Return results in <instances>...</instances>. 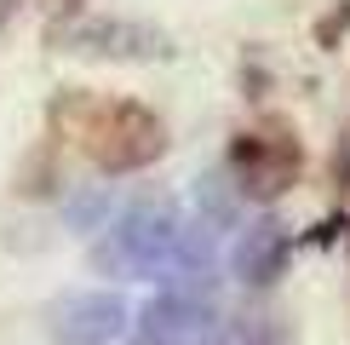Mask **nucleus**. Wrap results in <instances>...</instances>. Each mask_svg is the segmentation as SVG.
Here are the masks:
<instances>
[{
    "label": "nucleus",
    "instance_id": "1",
    "mask_svg": "<svg viewBox=\"0 0 350 345\" xmlns=\"http://www.w3.org/2000/svg\"><path fill=\"white\" fill-rule=\"evenodd\" d=\"M46 144L52 150L75 144L104 179H126V172H144L167 155V121L138 98H104L86 86H64L46 104Z\"/></svg>",
    "mask_w": 350,
    "mask_h": 345
},
{
    "label": "nucleus",
    "instance_id": "2",
    "mask_svg": "<svg viewBox=\"0 0 350 345\" xmlns=\"http://www.w3.org/2000/svg\"><path fill=\"white\" fill-rule=\"evenodd\" d=\"M178 207L167 196H144L121 207L92 242V270L98 277H167L172 248H178Z\"/></svg>",
    "mask_w": 350,
    "mask_h": 345
},
{
    "label": "nucleus",
    "instance_id": "3",
    "mask_svg": "<svg viewBox=\"0 0 350 345\" xmlns=\"http://www.w3.org/2000/svg\"><path fill=\"white\" fill-rule=\"evenodd\" d=\"M224 172H230V184H236L241 201L275 207V201L299 184V172H304V144H299V133H293V121L265 115V121L241 127V133L230 138Z\"/></svg>",
    "mask_w": 350,
    "mask_h": 345
},
{
    "label": "nucleus",
    "instance_id": "4",
    "mask_svg": "<svg viewBox=\"0 0 350 345\" xmlns=\"http://www.w3.org/2000/svg\"><path fill=\"white\" fill-rule=\"evenodd\" d=\"M52 52H75V58H104V64H167L172 35L144 18H75L69 29L46 35Z\"/></svg>",
    "mask_w": 350,
    "mask_h": 345
},
{
    "label": "nucleus",
    "instance_id": "5",
    "mask_svg": "<svg viewBox=\"0 0 350 345\" xmlns=\"http://www.w3.org/2000/svg\"><path fill=\"white\" fill-rule=\"evenodd\" d=\"M126 299L115 288H86V294H64L57 305L46 311V334L52 345H115L126 340Z\"/></svg>",
    "mask_w": 350,
    "mask_h": 345
},
{
    "label": "nucleus",
    "instance_id": "6",
    "mask_svg": "<svg viewBox=\"0 0 350 345\" xmlns=\"http://www.w3.org/2000/svg\"><path fill=\"white\" fill-rule=\"evenodd\" d=\"M218 334V305L196 294H161L138 311V322H126V345H207Z\"/></svg>",
    "mask_w": 350,
    "mask_h": 345
},
{
    "label": "nucleus",
    "instance_id": "7",
    "mask_svg": "<svg viewBox=\"0 0 350 345\" xmlns=\"http://www.w3.org/2000/svg\"><path fill=\"white\" fill-rule=\"evenodd\" d=\"M293 259V230H287L275 213H258L253 225H241L236 248H230V270H236L241 288H270Z\"/></svg>",
    "mask_w": 350,
    "mask_h": 345
},
{
    "label": "nucleus",
    "instance_id": "8",
    "mask_svg": "<svg viewBox=\"0 0 350 345\" xmlns=\"http://www.w3.org/2000/svg\"><path fill=\"white\" fill-rule=\"evenodd\" d=\"M196 219L207 225V230H241V196H236V184H230V172L224 167H213V172H201L196 179Z\"/></svg>",
    "mask_w": 350,
    "mask_h": 345
},
{
    "label": "nucleus",
    "instance_id": "9",
    "mask_svg": "<svg viewBox=\"0 0 350 345\" xmlns=\"http://www.w3.org/2000/svg\"><path fill=\"white\" fill-rule=\"evenodd\" d=\"M115 213V184H81V190L64 196V225L81 230V236H98Z\"/></svg>",
    "mask_w": 350,
    "mask_h": 345
},
{
    "label": "nucleus",
    "instance_id": "10",
    "mask_svg": "<svg viewBox=\"0 0 350 345\" xmlns=\"http://www.w3.org/2000/svg\"><path fill=\"white\" fill-rule=\"evenodd\" d=\"M57 184H64V179H57V150H52V144H40V150L23 162V172H18V190L23 196H52Z\"/></svg>",
    "mask_w": 350,
    "mask_h": 345
},
{
    "label": "nucleus",
    "instance_id": "11",
    "mask_svg": "<svg viewBox=\"0 0 350 345\" xmlns=\"http://www.w3.org/2000/svg\"><path fill=\"white\" fill-rule=\"evenodd\" d=\"M350 35V0H339V6H327L322 18H316V29H310V40L322 52H339V40Z\"/></svg>",
    "mask_w": 350,
    "mask_h": 345
},
{
    "label": "nucleus",
    "instance_id": "12",
    "mask_svg": "<svg viewBox=\"0 0 350 345\" xmlns=\"http://www.w3.org/2000/svg\"><path fill=\"white\" fill-rule=\"evenodd\" d=\"M75 18H86V0H57V6H52V23H46V35H57V29H69Z\"/></svg>",
    "mask_w": 350,
    "mask_h": 345
},
{
    "label": "nucleus",
    "instance_id": "13",
    "mask_svg": "<svg viewBox=\"0 0 350 345\" xmlns=\"http://www.w3.org/2000/svg\"><path fill=\"white\" fill-rule=\"evenodd\" d=\"M345 230H350V213H339V219H322V225L310 230V242H316V248H327V242H339Z\"/></svg>",
    "mask_w": 350,
    "mask_h": 345
},
{
    "label": "nucleus",
    "instance_id": "14",
    "mask_svg": "<svg viewBox=\"0 0 350 345\" xmlns=\"http://www.w3.org/2000/svg\"><path fill=\"white\" fill-rule=\"evenodd\" d=\"M253 345H293V340H287V328H282V322H270V316H265V322L253 328Z\"/></svg>",
    "mask_w": 350,
    "mask_h": 345
},
{
    "label": "nucleus",
    "instance_id": "15",
    "mask_svg": "<svg viewBox=\"0 0 350 345\" xmlns=\"http://www.w3.org/2000/svg\"><path fill=\"white\" fill-rule=\"evenodd\" d=\"M333 184H350V133H345L339 150H333Z\"/></svg>",
    "mask_w": 350,
    "mask_h": 345
},
{
    "label": "nucleus",
    "instance_id": "16",
    "mask_svg": "<svg viewBox=\"0 0 350 345\" xmlns=\"http://www.w3.org/2000/svg\"><path fill=\"white\" fill-rule=\"evenodd\" d=\"M18 12H23V0H0V29L18 23Z\"/></svg>",
    "mask_w": 350,
    "mask_h": 345
}]
</instances>
